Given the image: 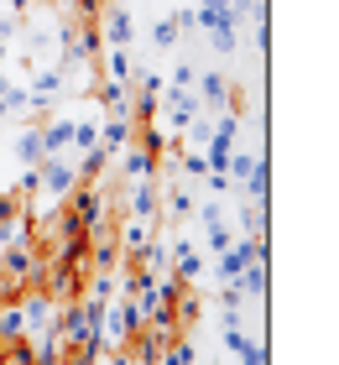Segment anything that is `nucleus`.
Instances as JSON below:
<instances>
[{
	"label": "nucleus",
	"instance_id": "a19ab883",
	"mask_svg": "<svg viewBox=\"0 0 339 365\" xmlns=\"http://www.w3.org/2000/svg\"><path fill=\"white\" fill-rule=\"evenodd\" d=\"M53 6H58V11H68V16H74V0H53Z\"/></svg>",
	"mask_w": 339,
	"mask_h": 365
},
{
	"label": "nucleus",
	"instance_id": "b1692460",
	"mask_svg": "<svg viewBox=\"0 0 339 365\" xmlns=\"http://www.w3.org/2000/svg\"><path fill=\"white\" fill-rule=\"evenodd\" d=\"M151 230H157V225L131 220V225H126V235H115V240H121V256H131V261H136V256H141V245L151 240Z\"/></svg>",
	"mask_w": 339,
	"mask_h": 365
},
{
	"label": "nucleus",
	"instance_id": "cd10ccee",
	"mask_svg": "<svg viewBox=\"0 0 339 365\" xmlns=\"http://www.w3.org/2000/svg\"><path fill=\"white\" fill-rule=\"evenodd\" d=\"M183 136H188V146H209V136H214V115H193L188 125H183Z\"/></svg>",
	"mask_w": 339,
	"mask_h": 365
},
{
	"label": "nucleus",
	"instance_id": "a878e982",
	"mask_svg": "<svg viewBox=\"0 0 339 365\" xmlns=\"http://www.w3.org/2000/svg\"><path fill=\"white\" fill-rule=\"evenodd\" d=\"M198 355H193V339H167L162 344V355H157V365H193Z\"/></svg>",
	"mask_w": 339,
	"mask_h": 365
},
{
	"label": "nucleus",
	"instance_id": "393cba45",
	"mask_svg": "<svg viewBox=\"0 0 339 365\" xmlns=\"http://www.w3.org/2000/svg\"><path fill=\"white\" fill-rule=\"evenodd\" d=\"M94 235H99V240L89 245V251H94V267H99V272H115V261H121V240H115V235L105 240V230H94Z\"/></svg>",
	"mask_w": 339,
	"mask_h": 365
},
{
	"label": "nucleus",
	"instance_id": "423d86ee",
	"mask_svg": "<svg viewBox=\"0 0 339 365\" xmlns=\"http://www.w3.org/2000/svg\"><path fill=\"white\" fill-rule=\"evenodd\" d=\"M99 21V42L105 47H131L136 42V21H131V6H105L94 16Z\"/></svg>",
	"mask_w": 339,
	"mask_h": 365
},
{
	"label": "nucleus",
	"instance_id": "4be33fe9",
	"mask_svg": "<svg viewBox=\"0 0 339 365\" xmlns=\"http://www.w3.org/2000/svg\"><path fill=\"white\" fill-rule=\"evenodd\" d=\"M26 339V313L21 303H0V344H16Z\"/></svg>",
	"mask_w": 339,
	"mask_h": 365
},
{
	"label": "nucleus",
	"instance_id": "aec40b11",
	"mask_svg": "<svg viewBox=\"0 0 339 365\" xmlns=\"http://www.w3.org/2000/svg\"><path fill=\"white\" fill-rule=\"evenodd\" d=\"M99 105H105V115H131V84L99 78Z\"/></svg>",
	"mask_w": 339,
	"mask_h": 365
},
{
	"label": "nucleus",
	"instance_id": "473e14b6",
	"mask_svg": "<svg viewBox=\"0 0 339 365\" xmlns=\"http://www.w3.org/2000/svg\"><path fill=\"white\" fill-rule=\"evenodd\" d=\"M16 110H31V99H26V84H11L6 78V115H16Z\"/></svg>",
	"mask_w": 339,
	"mask_h": 365
},
{
	"label": "nucleus",
	"instance_id": "f257e3e1",
	"mask_svg": "<svg viewBox=\"0 0 339 365\" xmlns=\"http://www.w3.org/2000/svg\"><path fill=\"white\" fill-rule=\"evenodd\" d=\"M193 26H203V31H209V47H214V53L219 58H235V53H241V16H235L230 11V0H193Z\"/></svg>",
	"mask_w": 339,
	"mask_h": 365
},
{
	"label": "nucleus",
	"instance_id": "f03ea898",
	"mask_svg": "<svg viewBox=\"0 0 339 365\" xmlns=\"http://www.w3.org/2000/svg\"><path fill=\"white\" fill-rule=\"evenodd\" d=\"M219 339H225V350L235 365H266V344L261 339H251L246 329H241V313H225V324H219Z\"/></svg>",
	"mask_w": 339,
	"mask_h": 365
},
{
	"label": "nucleus",
	"instance_id": "20e7f679",
	"mask_svg": "<svg viewBox=\"0 0 339 365\" xmlns=\"http://www.w3.org/2000/svg\"><path fill=\"white\" fill-rule=\"evenodd\" d=\"M141 329H146V313H141V303H136V297L105 308V344H115V350H121L131 334H141Z\"/></svg>",
	"mask_w": 339,
	"mask_h": 365
},
{
	"label": "nucleus",
	"instance_id": "c756f323",
	"mask_svg": "<svg viewBox=\"0 0 339 365\" xmlns=\"http://www.w3.org/2000/svg\"><path fill=\"white\" fill-rule=\"evenodd\" d=\"M203 230H209V251H214V256L225 251V245H230L235 235H241V230H235L230 220H214V225H203Z\"/></svg>",
	"mask_w": 339,
	"mask_h": 365
},
{
	"label": "nucleus",
	"instance_id": "1a4fd4ad",
	"mask_svg": "<svg viewBox=\"0 0 339 365\" xmlns=\"http://www.w3.org/2000/svg\"><path fill=\"white\" fill-rule=\"evenodd\" d=\"M157 214H162V188H157V178H136V182H131V220L157 225Z\"/></svg>",
	"mask_w": 339,
	"mask_h": 365
},
{
	"label": "nucleus",
	"instance_id": "5701e85b",
	"mask_svg": "<svg viewBox=\"0 0 339 365\" xmlns=\"http://www.w3.org/2000/svg\"><path fill=\"white\" fill-rule=\"evenodd\" d=\"M105 78H115V84H131V78H136L131 47H105Z\"/></svg>",
	"mask_w": 339,
	"mask_h": 365
},
{
	"label": "nucleus",
	"instance_id": "f704fd0d",
	"mask_svg": "<svg viewBox=\"0 0 339 365\" xmlns=\"http://www.w3.org/2000/svg\"><path fill=\"white\" fill-rule=\"evenodd\" d=\"M89 297H94V303H110V297H115V277H110V272H99V277H94V287H89Z\"/></svg>",
	"mask_w": 339,
	"mask_h": 365
},
{
	"label": "nucleus",
	"instance_id": "0eeeda50",
	"mask_svg": "<svg viewBox=\"0 0 339 365\" xmlns=\"http://www.w3.org/2000/svg\"><path fill=\"white\" fill-rule=\"evenodd\" d=\"M63 84H68V68H37V73H31V84H26L31 110H53V99L63 94Z\"/></svg>",
	"mask_w": 339,
	"mask_h": 365
},
{
	"label": "nucleus",
	"instance_id": "4c0bfd02",
	"mask_svg": "<svg viewBox=\"0 0 339 365\" xmlns=\"http://www.w3.org/2000/svg\"><path fill=\"white\" fill-rule=\"evenodd\" d=\"M11 31H16V21H0V63H6V47H11Z\"/></svg>",
	"mask_w": 339,
	"mask_h": 365
},
{
	"label": "nucleus",
	"instance_id": "f3484780",
	"mask_svg": "<svg viewBox=\"0 0 339 365\" xmlns=\"http://www.w3.org/2000/svg\"><path fill=\"white\" fill-rule=\"evenodd\" d=\"M183 26H193V16H188V11L162 16V21L151 26V47H178V42H183Z\"/></svg>",
	"mask_w": 339,
	"mask_h": 365
},
{
	"label": "nucleus",
	"instance_id": "39448f33",
	"mask_svg": "<svg viewBox=\"0 0 339 365\" xmlns=\"http://www.w3.org/2000/svg\"><path fill=\"white\" fill-rule=\"evenodd\" d=\"M63 204L74 209V220L89 230V235H94V230H105V188H99V182H79Z\"/></svg>",
	"mask_w": 339,
	"mask_h": 365
},
{
	"label": "nucleus",
	"instance_id": "e433bc0d",
	"mask_svg": "<svg viewBox=\"0 0 339 365\" xmlns=\"http://www.w3.org/2000/svg\"><path fill=\"white\" fill-rule=\"evenodd\" d=\"M11 214H21V198H16V193H0V220H11Z\"/></svg>",
	"mask_w": 339,
	"mask_h": 365
},
{
	"label": "nucleus",
	"instance_id": "a211bd4d",
	"mask_svg": "<svg viewBox=\"0 0 339 365\" xmlns=\"http://www.w3.org/2000/svg\"><path fill=\"white\" fill-rule=\"evenodd\" d=\"M193 204H198V198H193L188 182H173V188H162V209L173 214V220H193Z\"/></svg>",
	"mask_w": 339,
	"mask_h": 365
},
{
	"label": "nucleus",
	"instance_id": "9b49d317",
	"mask_svg": "<svg viewBox=\"0 0 339 365\" xmlns=\"http://www.w3.org/2000/svg\"><path fill=\"white\" fill-rule=\"evenodd\" d=\"M131 141H136V120L131 115H105V120H99V146H105V152L121 157Z\"/></svg>",
	"mask_w": 339,
	"mask_h": 365
},
{
	"label": "nucleus",
	"instance_id": "dca6fc26",
	"mask_svg": "<svg viewBox=\"0 0 339 365\" xmlns=\"http://www.w3.org/2000/svg\"><path fill=\"white\" fill-rule=\"evenodd\" d=\"M241 193L251 198V204H266L271 198V162H266V152L256 157V168H251V178L241 182Z\"/></svg>",
	"mask_w": 339,
	"mask_h": 365
},
{
	"label": "nucleus",
	"instance_id": "412c9836",
	"mask_svg": "<svg viewBox=\"0 0 339 365\" xmlns=\"http://www.w3.org/2000/svg\"><path fill=\"white\" fill-rule=\"evenodd\" d=\"M16 162H21V168H37L42 162V125H21V136H16Z\"/></svg>",
	"mask_w": 339,
	"mask_h": 365
},
{
	"label": "nucleus",
	"instance_id": "c85d7f7f",
	"mask_svg": "<svg viewBox=\"0 0 339 365\" xmlns=\"http://www.w3.org/2000/svg\"><path fill=\"white\" fill-rule=\"evenodd\" d=\"M26 235H31V220H26V214H11V220H0V245L26 240Z\"/></svg>",
	"mask_w": 339,
	"mask_h": 365
},
{
	"label": "nucleus",
	"instance_id": "ddd939ff",
	"mask_svg": "<svg viewBox=\"0 0 339 365\" xmlns=\"http://www.w3.org/2000/svg\"><path fill=\"white\" fill-rule=\"evenodd\" d=\"M157 110H167V125L183 130L203 105H198V94H193V89H173V94H167V105H157Z\"/></svg>",
	"mask_w": 339,
	"mask_h": 365
},
{
	"label": "nucleus",
	"instance_id": "2f4dec72",
	"mask_svg": "<svg viewBox=\"0 0 339 365\" xmlns=\"http://www.w3.org/2000/svg\"><path fill=\"white\" fill-rule=\"evenodd\" d=\"M241 303H246L241 282H225V287H219V308H225V313H241Z\"/></svg>",
	"mask_w": 339,
	"mask_h": 365
},
{
	"label": "nucleus",
	"instance_id": "f8f14e48",
	"mask_svg": "<svg viewBox=\"0 0 339 365\" xmlns=\"http://www.w3.org/2000/svg\"><path fill=\"white\" fill-rule=\"evenodd\" d=\"M68 146H74V115H53L42 125V157H68Z\"/></svg>",
	"mask_w": 339,
	"mask_h": 365
},
{
	"label": "nucleus",
	"instance_id": "c9c22d12",
	"mask_svg": "<svg viewBox=\"0 0 339 365\" xmlns=\"http://www.w3.org/2000/svg\"><path fill=\"white\" fill-rule=\"evenodd\" d=\"M193 214H198V225H214V220H225V204L209 198V204H193Z\"/></svg>",
	"mask_w": 339,
	"mask_h": 365
},
{
	"label": "nucleus",
	"instance_id": "bb28decb",
	"mask_svg": "<svg viewBox=\"0 0 339 365\" xmlns=\"http://www.w3.org/2000/svg\"><path fill=\"white\" fill-rule=\"evenodd\" d=\"M178 173L183 178H209V162H203V152H198V146H183V152H178Z\"/></svg>",
	"mask_w": 339,
	"mask_h": 365
},
{
	"label": "nucleus",
	"instance_id": "2eb2a0df",
	"mask_svg": "<svg viewBox=\"0 0 339 365\" xmlns=\"http://www.w3.org/2000/svg\"><path fill=\"white\" fill-rule=\"evenodd\" d=\"M121 173H126L131 182H136V178H157V157H151L141 141H131L126 152H121Z\"/></svg>",
	"mask_w": 339,
	"mask_h": 365
},
{
	"label": "nucleus",
	"instance_id": "58836bf2",
	"mask_svg": "<svg viewBox=\"0 0 339 365\" xmlns=\"http://www.w3.org/2000/svg\"><path fill=\"white\" fill-rule=\"evenodd\" d=\"M110 365H136V355H126V350H115V355H110Z\"/></svg>",
	"mask_w": 339,
	"mask_h": 365
},
{
	"label": "nucleus",
	"instance_id": "7ed1b4c3",
	"mask_svg": "<svg viewBox=\"0 0 339 365\" xmlns=\"http://www.w3.org/2000/svg\"><path fill=\"white\" fill-rule=\"evenodd\" d=\"M37 178H42V198L63 204V198L79 188V162L74 157H42L37 162Z\"/></svg>",
	"mask_w": 339,
	"mask_h": 365
},
{
	"label": "nucleus",
	"instance_id": "9d476101",
	"mask_svg": "<svg viewBox=\"0 0 339 365\" xmlns=\"http://www.w3.org/2000/svg\"><path fill=\"white\" fill-rule=\"evenodd\" d=\"M0 272L16 277V282H31V277H37V251H31V235L6 245V256H0Z\"/></svg>",
	"mask_w": 339,
	"mask_h": 365
},
{
	"label": "nucleus",
	"instance_id": "6ab92c4d",
	"mask_svg": "<svg viewBox=\"0 0 339 365\" xmlns=\"http://www.w3.org/2000/svg\"><path fill=\"white\" fill-rule=\"evenodd\" d=\"M99 146V120L94 115H74V146H68V157H84Z\"/></svg>",
	"mask_w": 339,
	"mask_h": 365
},
{
	"label": "nucleus",
	"instance_id": "4468645a",
	"mask_svg": "<svg viewBox=\"0 0 339 365\" xmlns=\"http://www.w3.org/2000/svg\"><path fill=\"white\" fill-rule=\"evenodd\" d=\"M21 313H26V334H47V329H53V297L47 292H26Z\"/></svg>",
	"mask_w": 339,
	"mask_h": 365
},
{
	"label": "nucleus",
	"instance_id": "6e6552de",
	"mask_svg": "<svg viewBox=\"0 0 339 365\" xmlns=\"http://www.w3.org/2000/svg\"><path fill=\"white\" fill-rule=\"evenodd\" d=\"M193 94H198L203 110H225L230 105V78H225V68H198Z\"/></svg>",
	"mask_w": 339,
	"mask_h": 365
},
{
	"label": "nucleus",
	"instance_id": "7c9ffc66",
	"mask_svg": "<svg viewBox=\"0 0 339 365\" xmlns=\"http://www.w3.org/2000/svg\"><path fill=\"white\" fill-rule=\"evenodd\" d=\"M11 193H16V198H37V193H42V178H37V168H21V182H16Z\"/></svg>",
	"mask_w": 339,
	"mask_h": 365
},
{
	"label": "nucleus",
	"instance_id": "ea45409f",
	"mask_svg": "<svg viewBox=\"0 0 339 365\" xmlns=\"http://www.w3.org/2000/svg\"><path fill=\"white\" fill-rule=\"evenodd\" d=\"M0 120H6V78H0Z\"/></svg>",
	"mask_w": 339,
	"mask_h": 365
},
{
	"label": "nucleus",
	"instance_id": "72a5a7b5",
	"mask_svg": "<svg viewBox=\"0 0 339 365\" xmlns=\"http://www.w3.org/2000/svg\"><path fill=\"white\" fill-rule=\"evenodd\" d=\"M198 78V63H173V89H193Z\"/></svg>",
	"mask_w": 339,
	"mask_h": 365
}]
</instances>
